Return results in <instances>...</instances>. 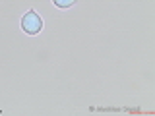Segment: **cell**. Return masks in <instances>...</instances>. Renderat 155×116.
<instances>
[{
  "label": "cell",
  "mask_w": 155,
  "mask_h": 116,
  "mask_svg": "<svg viewBox=\"0 0 155 116\" xmlns=\"http://www.w3.org/2000/svg\"><path fill=\"white\" fill-rule=\"evenodd\" d=\"M52 2H54V6H58V8H70V6H74L76 0H52Z\"/></svg>",
  "instance_id": "cell-2"
},
{
  "label": "cell",
  "mask_w": 155,
  "mask_h": 116,
  "mask_svg": "<svg viewBox=\"0 0 155 116\" xmlns=\"http://www.w3.org/2000/svg\"><path fill=\"white\" fill-rule=\"evenodd\" d=\"M21 29L29 35H37L43 29V19L37 16L35 12H27L25 16L21 18Z\"/></svg>",
  "instance_id": "cell-1"
}]
</instances>
